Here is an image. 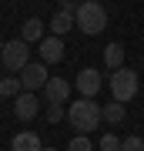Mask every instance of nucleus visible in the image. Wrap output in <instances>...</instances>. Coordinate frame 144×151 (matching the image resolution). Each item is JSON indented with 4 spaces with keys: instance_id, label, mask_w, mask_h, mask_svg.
Masks as SVG:
<instances>
[{
    "instance_id": "f257e3e1",
    "label": "nucleus",
    "mask_w": 144,
    "mask_h": 151,
    "mask_svg": "<svg viewBox=\"0 0 144 151\" xmlns=\"http://www.w3.org/2000/svg\"><path fill=\"white\" fill-rule=\"evenodd\" d=\"M67 121H70L74 131H80V134L97 131V124L104 121V108L94 101V97H77V101L67 108Z\"/></svg>"
},
{
    "instance_id": "f03ea898",
    "label": "nucleus",
    "mask_w": 144,
    "mask_h": 151,
    "mask_svg": "<svg viewBox=\"0 0 144 151\" xmlns=\"http://www.w3.org/2000/svg\"><path fill=\"white\" fill-rule=\"evenodd\" d=\"M74 24L84 34H101L104 27H107V10L101 4H97V0H87V4H77V14H74Z\"/></svg>"
},
{
    "instance_id": "7ed1b4c3",
    "label": "nucleus",
    "mask_w": 144,
    "mask_h": 151,
    "mask_svg": "<svg viewBox=\"0 0 144 151\" xmlns=\"http://www.w3.org/2000/svg\"><path fill=\"white\" fill-rule=\"evenodd\" d=\"M107 84H111V94H114V101H121V104H128L134 94H138V74H134L131 67H117V70H111V77H107Z\"/></svg>"
},
{
    "instance_id": "20e7f679",
    "label": "nucleus",
    "mask_w": 144,
    "mask_h": 151,
    "mask_svg": "<svg viewBox=\"0 0 144 151\" xmlns=\"http://www.w3.org/2000/svg\"><path fill=\"white\" fill-rule=\"evenodd\" d=\"M0 64H4L7 70H20L30 64V50H27V40L20 37V40H7L4 44V54H0Z\"/></svg>"
},
{
    "instance_id": "39448f33",
    "label": "nucleus",
    "mask_w": 144,
    "mask_h": 151,
    "mask_svg": "<svg viewBox=\"0 0 144 151\" xmlns=\"http://www.w3.org/2000/svg\"><path fill=\"white\" fill-rule=\"evenodd\" d=\"M50 81V74H47V64L44 60H30L24 70H20V84H24V91H44V84Z\"/></svg>"
},
{
    "instance_id": "423d86ee",
    "label": "nucleus",
    "mask_w": 144,
    "mask_h": 151,
    "mask_svg": "<svg viewBox=\"0 0 144 151\" xmlns=\"http://www.w3.org/2000/svg\"><path fill=\"white\" fill-rule=\"evenodd\" d=\"M37 111H40V101L34 97V91H20V94L14 97V114L20 121H34Z\"/></svg>"
},
{
    "instance_id": "0eeeda50",
    "label": "nucleus",
    "mask_w": 144,
    "mask_h": 151,
    "mask_svg": "<svg viewBox=\"0 0 144 151\" xmlns=\"http://www.w3.org/2000/svg\"><path fill=\"white\" fill-rule=\"evenodd\" d=\"M74 87H77V94H80V97H94L97 91H101V70H94V67H84V70L77 74Z\"/></svg>"
},
{
    "instance_id": "6e6552de",
    "label": "nucleus",
    "mask_w": 144,
    "mask_h": 151,
    "mask_svg": "<svg viewBox=\"0 0 144 151\" xmlns=\"http://www.w3.org/2000/svg\"><path fill=\"white\" fill-rule=\"evenodd\" d=\"M40 60L44 64H60V60H64V40H60L57 34H50V37L40 40Z\"/></svg>"
},
{
    "instance_id": "1a4fd4ad",
    "label": "nucleus",
    "mask_w": 144,
    "mask_h": 151,
    "mask_svg": "<svg viewBox=\"0 0 144 151\" xmlns=\"http://www.w3.org/2000/svg\"><path fill=\"white\" fill-rule=\"evenodd\" d=\"M44 94H47V104H64L70 97V84L64 77H50V81L44 84Z\"/></svg>"
},
{
    "instance_id": "9d476101",
    "label": "nucleus",
    "mask_w": 144,
    "mask_h": 151,
    "mask_svg": "<svg viewBox=\"0 0 144 151\" xmlns=\"http://www.w3.org/2000/svg\"><path fill=\"white\" fill-rule=\"evenodd\" d=\"M10 148H14V151H44L37 131H20V134L10 141Z\"/></svg>"
},
{
    "instance_id": "9b49d317",
    "label": "nucleus",
    "mask_w": 144,
    "mask_h": 151,
    "mask_svg": "<svg viewBox=\"0 0 144 151\" xmlns=\"http://www.w3.org/2000/svg\"><path fill=\"white\" fill-rule=\"evenodd\" d=\"M104 64L111 67V70H117V67H124V44H107L104 47Z\"/></svg>"
},
{
    "instance_id": "f8f14e48",
    "label": "nucleus",
    "mask_w": 144,
    "mask_h": 151,
    "mask_svg": "<svg viewBox=\"0 0 144 151\" xmlns=\"http://www.w3.org/2000/svg\"><path fill=\"white\" fill-rule=\"evenodd\" d=\"M70 27H77V24H74V14H67V10H57V14H54V20H50V30L57 34V37H64V34H67Z\"/></svg>"
},
{
    "instance_id": "ddd939ff",
    "label": "nucleus",
    "mask_w": 144,
    "mask_h": 151,
    "mask_svg": "<svg viewBox=\"0 0 144 151\" xmlns=\"http://www.w3.org/2000/svg\"><path fill=\"white\" fill-rule=\"evenodd\" d=\"M24 40L27 44H34V40H44V20H37V17H27L24 20Z\"/></svg>"
},
{
    "instance_id": "4468645a",
    "label": "nucleus",
    "mask_w": 144,
    "mask_h": 151,
    "mask_svg": "<svg viewBox=\"0 0 144 151\" xmlns=\"http://www.w3.org/2000/svg\"><path fill=\"white\" fill-rule=\"evenodd\" d=\"M124 118H128V108H124L121 101L104 104V121H107V124H124Z\"/></svg>"
},
{
    "instance_id": "2eb2a0df",
    "label": "nucleus",
    "mask_w": 144,
    "mask_h": 151,
    "mask_svg": "<svg viewBox=\"0 0 144 151\" xmlns=\"http://www.w3.org/2000/svg\"><path fill=\"white\" fill-rule=\"evenodd\" d=\"M20 91H24L20 77H0V94H4V97H17Z\"/></svg>"
},
{
    "instance_id": "dca6fc26",
    "label": "nucleus",
    "mask_w": 144,
    "mask_h": 151,
    "mask_svg": "<svg viewBox=\"0 0 144 151\" xmlns=\"http://www.w3.org/2000/svg\"><path fill=\"white\" fill-rule=\"evenodd\" d=\"M64 118H67L64 104H47V121L50 124H57V121H64Z\"/></svg>"
},
{
    "instance_id": "f3484780",
    "label": "nucleus",
    "mask_w": 144,
    "mask_h": 151,
    "mask_svg": "<svg viewBox=\"0 0 144 151\" xmlns=\"http://www.w3.org/2000/svg\"><path fill=\"white\" fill-rule=\"evenodd\" d=\"M67 151H94V145H91V141H87L84 134H77V138L67 145Z\"/></svg>"
},
{
    "instance_id": "a211bd4d",
    "label": "nucleus",
    "mask_w": 144,
    "mask_h": 151,
    "mask_svg": "<svg viewBox=\"0 0 144 151\" xmlns=\"http://www.w3.org/2000/svg\"><path fill=\"white\" fill-rule=\"evenodd\" d=\"M121 151H144V138H134V134L124 138L121 141Z\"/></svg>"
},
{
    "instance_id": "6ab92c4d",
    "label": "nucleus",
    "mask_w": 144,
    "mask_h": 151,
    "mask_svg": "<svg viewBox=\"0 0 144 151\" xmlns=\"http://www.w3.org/2000/svg\"><path fill=\"white\" fill-rule=\"evenodd\" d=\"M101 151H121V138L104 134V138H101Z\"/></svg>"
},
{
    "instance_id": "aec40b11",
    "label": "nucleus",
    "mask_w": 144,
    "mask_h": 151,
    "mask_svg": "<svg viewBox=\"0 0 144 151\" xmlns=\"http://www.w3.org/2000/svg\"><path fill=\"white\" fill-rule=\"evenodd\" d=\"M4 44H7V40H0V54H4Z\"/></svg>"
},
{
    "instance_id": "412c9836",
    "label": "nucleus",
    "mask_w": 144,
    "mask_h": 151,
    "mask_svg": "<svg viewBox=\"0 0 144 151\" xmlns=\"http://www.w3.org/2000/svg\"><path fill=\"white\" fill-rule=\"evenodd\" d=\"M77 4H87V0H77Z\"/></svg>"
},
{
    "instance_id": "4be33fe9",
    "label": "nucleus",
    "mask_w": 144,
    "mask_h": 151,
    "mask_svg": "<svg viewBox=\"0 0 144 151\" xmlns=\"http://www.w3.org/2000/svg\"><path fill=\"white\" fill-rule=\"evenodd\" d=\"M44 151H54V148H44Z\"/></svg>"
}]
</instances>
